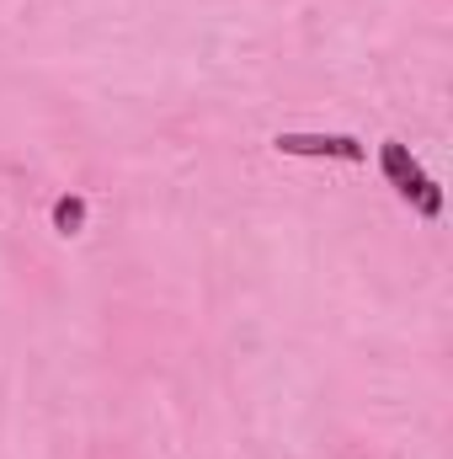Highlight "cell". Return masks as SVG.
Returning a JSON list of instances; mask_svg holds the SVG:
<instances>
[{
  "mask_svg": "<svg viewBox=\"0 0 453 459\" xmlns=\"http://www.w3.org/2000/svg\"><path fill=\"white\" fill-rule=\"evenodd\" d=\"M379 171H384V182H389L422 220H438V214H443V187L427 177V166L411 155V144L384 139V144H379Z\"/></svg>",
  "mask_w": 453,
  "mask_h": 459,
  "instance_id": "1",
  "label": "cell"
},
{
  "mask_svg": "<svg viewBox=\"0 0 453 459\" xmlns=\"http://www.w3.org/2000/svg\"><path fill=\"white\" fill-rule=\"evenodd\" d=\"M272 150L278 155H310V160H346V166L368 160V144L357 134H278Z\"/></svg>",
  "mask_w": 453,
  "mask_h": 459,
  "instance_id": "2",
  "label": "cell"
},
{
  "mask_svg": "<svg viewBox=\"0 0 453 459\" xmlns=\"http://www.w3.org/2000/svg\"><path fill=\"white\" fill-rule=\"evenodd\" d=\"M48 220H54V230H59L64 240H70V235H81V230H86V198H81V193L54 198V214H48Z\"/></svg>",
  "mask_w": 453,
  "mask_h": 459,
  "instance_id": "3",
  "label": "cell"
}]
</instances>
